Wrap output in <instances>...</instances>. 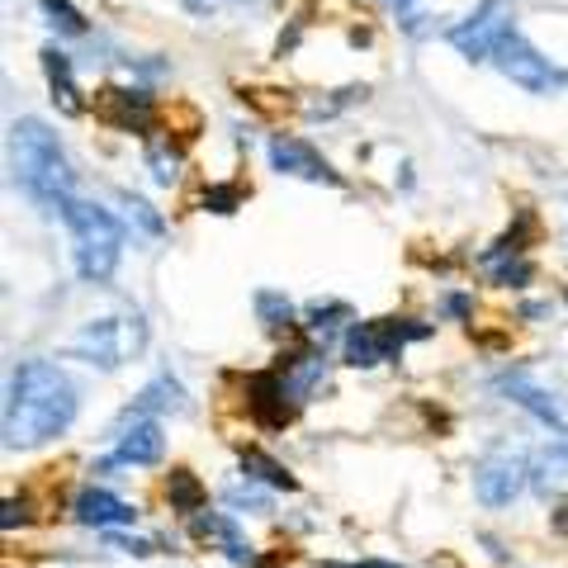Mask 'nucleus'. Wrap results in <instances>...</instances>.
Masks as SVG:
<instances>
[{"label":"nucleus","instance_id":"9d476101","mask_svg":"<svg viewBox=\"0 0 568 568\" xmlns=\"http://www.w3.org/2000/svg\"><path fill=\"white\" fill-rule=\"evenodd\" d=\"M294 388L284 375L275 369H265V375H252L246 379V407H252V417L265 426V432H280V426H290L294 417Z\"/></svg>","mask_w":568,"mask_h":568},{"label":"nucleus","instance_id":"a878e982","mask_svg":"<svg viewBox=\"0 0 568 568\" xmlns=\"http://www.w3.org/2000/svg\"><path fill=\"white\" fill-rule=\"evenodd\" d=\"M308 317H313V323H308L313 332H332V327H336L332 317H351V308H346V304H313Z\"/></svg>","mask_w":568,"mask_h":568},{"label":"nucleus","instance_id":"2eb2a0df","mask_svg":"<svg viewBox=\"0 0 568 568\" xmlns=\"http://www.w3.org/2000/svg\"><path fill=\"white\" fill-rule=\"evenodd\" d=\"M190 536H194V540H219L233 564H256L252 549H246V540H242L237 521L223 517V511H200V517H190Z\"/></svg>","mask_w":568,"mask_h":568},{"label":"nucleus","instance_id":"c756f323","mask_svg":"<svg viewBox=\"0 0 568 568\" xmlns=\"http://www.w3.org/2000/svg\"><path fill=\"white\" fill-rule=\"evenodd\" d=\"M446 308H450L455 317H469V298H459V294H455V298H450V304H446Z\"/></svg>","mask_w":568,"mask_h":568},{"label":"nucleus","instance_id":"dca6fc26","mask_svg":"<svg viewBox=\"0 0 568 568\" xmlns=\"http://www.w3.org/2000/svg\"><path fill=\"white\" fill-rule=\"evenodd\" d=\"M530 488L540 497H564L568 493V446H545L530 459Z\"/></svg>","mask_w":568,"mask_h":568},{"label":"nucleus","instance_id":"1a4fd4ad","mask_svg":"<svg viewBox=\"0 0 568 568\" xmlns=\"http://www.w3.org/2000/svg\"><path fill=\"white\" fill-rule=\"evenodd\" d=\"M497 388H503V394L517 403V407H526L530 417H536L540 426H549V432L555 436H568V403L555 394V388H545L540 379H530V375H503L497 379Z\"/></svg>","mask_w":568,"mask_h":568},{"label":"nucleus","instance_id":"aec40b11","mask_svg":"<svg viewBox=\"0 0 568 568\" xmlns=\"http://www.w3.org/2000/svg\"><path fill=\"white\" fill-rule=\"evenodd\" d=\"M484 265H488V275L497 284H507V290H521V284H530V261H521V252H511V246L497 242L493 252H484Z\"/></svg>","mask_w":568,"mask_h":568},{"label":"nucleus","instance_id":"f03ea898","mask_svg":"<svg viewBox=\"0 0 568 568\" xmlns=\"http://www.w3.org/2000/svg\"><path fill=\"white\" fill-rule=\"evenodd\" d=\"M10 162H14V181L39 209H67L71 200V162L58 148V138L48 133L43 119H20L10 129Z\"/></svg>","mask_w":568,"mask_h":568},{"label":"nucleus","instance_id":"393cba45","mask_svg":"<svg viewBox=\"0 0 568 568\" xmlns=\"http://www.w3.org/2000/svg\"><path fill=\"white\" fill-rule=\"evenodd\" d=\"M242 204V190L237 185H213V190H204V209H213V213H233Z\"/></svg>","mask_w":568,"mask_h":568},{"label":"nucleus","instance_id":"20e7f679","mask_svg":"<svg viewBox=\"0 0 568 568\" xmlns=\"http://www.w3.org/2000/svg\"><path fill=\"white\" fill-rule=\"evenodd\" d=\"M148 346V323H142V313H119V317H95V323H85L77 336H71V355L85 365H100V369H119L142 355Z\"/></svg>","mask_w":568,"mask_h":568},{"label":"nucleus","instance_id":"f3484780","mask_svg":"<svg viewBox=\"0 0 568 568\" xmlns=\"http://www.w3.org/2000/svg\"><path fill=\"white\" fill-rule=\"evenodd\" d=\"M43 71H48L52 100H58L67 114H81L85 104H81V91H77V81H71V62H67V52H58V48H43Z\"/></svg>","mask_w":568,"mask_h":568},{"label":"nucleus","instance_id":"4468645a","mask_svg":"<svg viewBox=\"0 0 568 568\" xmlns=\"http://www.w3.org/2000/svg\"><path fill=\"white\" fill-rule=\"evenodd\" d=\"M77 521L81 526H95V530H110V526H129L133 517H138V507L133 503H123V497H114V493H104V488H85L81 497H77Z\"/></svg>","mask_w":568,"mask_h":568},{"label":"nucleus","instance_id":"6e6552de","mask_svg":"<svg viewBox=\"0 0 568 568\" xmlns=\"http://www.w3.org/2000/svg\"><path fill=\"white\" fill-rule=\"evenodd\" d=\"M526 484H530V465L511 450H493L478 459V469H474V493L484 507H507Z\"/></svg>","mask_w":568,"mask_h":568},{"label":"nucleus","instance_id":"6ab92c4d","mask_svg":"<svg viewBox=\"0 0 568 568\" xmlns=\"http://www.w3.org/2000/svg\"><path fill=\"white\" fill-rule=\"evenodd\" d=\"M185 388L181 384H175L171 375H162V379H152L148 388H142V394H138V403H133V413H185Z\"/></svg>","mask_w":568,"mask_h":568},{"label":"nucleus","instance_id":"423d86ee","mask_svg":"<svg viewBox=\"0 0 568 568\" xmlns=\"http://www.w3.org/2000/svg\"><path fill=\"white\" fill-rule=\"evenodd\" d=\"M493 62H497V71H503L511 85H521V91H530V95H549V91H559V85H564V71L549 58H540V52L530 48L517 29H511L503 39V48L493 52Z\"/></svg>","mask_w":568,"mask_h":568},{"label":"nucleus","instance_id":"cd10ccee","mask_svg":"<svg viewBox=\"0 0 568 568\" xmlns=\"http://www.w3.org/2000/svg\"><path fill=\"white\" fill-rule=\"evenodd\" d=\"M24 521H29V503H24V497H20V503L10 497V503H6V517H0V526L14 530V526H24Z\"/></svg>","mask_w":568,"mask_h":568},{"label":"nucleus","instance_id":"bb28decb","mask_svg":"<svg viewBox=\"0 0 568 568\" xmlns=\"http://www.w3.org/2000/svg\"><path fill=\"white\" fill-rule=\"evenodd\" d=\"M129 209H133V219L142 223V233H162V219H156V213H152V204L148 200H133V194H129Z\"/></svg>","mask_w":568,"mask_h":568},{"label":"nucleus","instance_id":"5701e85b","mask_svg":"<svg viewBox=\"0 0 568 568\" xmlns=\"http://www.w3.org/2000/svg\"><path fill=\"white\" fill-rule=\"evenodd\" d=\"M256 313H261V323L265 327H290V317H294V308H290V298L284 294H256Z\"/></svg>","mask_w":568,"mask_h":568},{"label":"nucleus","instance_id":"0eeeda50","mask_svg":"<svg viewBox=\"0 0 568 568\" xmlns=\"http://www.w3.org/2000/svg\"><path fill=\"white\" fill-rule=\"evenodd\" d=\"M507 33H511V0H484L465 24L450 29V48L469 62H484L503 48Z\"/></svg>","mask_w":568,"mask_h":568},{"label":"nucleus","instance_id":"4be33fe9","mask_svg":"<svg viewBox=\"0 0 568 568\" xmlns=\"http://www.w3.org/2000/svg\"><path fill=\"white\" fill-rule=\"evenodd\" d=\"M148 166H152V175H156L162 185H175V181H181V152H171L162 138H152V142H148Z\"/></svg>","mask_w":568,"mask_h":568},{"label":"nucleus","instance_id":"c85d7f7f","mask_svg":"<svg viewBox=\"0 0 568 568\" xmlns=\"http://www.w3.org/2000/svg\"><path fill=\"white\" fill-rule=\"evenodd\" d=\"M227 503H237V507H256V511H271V503H265V497H256L252 488H233V493H227Z\"/></svg>","mask_w":568,"mask_h":568},{"label":"nucleus","instance_id":"f8f14e48","mask_svg":"<svg viewBox=\"0 0 568 568\" xmlns=\"http://www.w3.org/2000/svg\"><path fill=\"white\" fill-rule=\"evenodd\" d=\"M100 119L104 123H114V129H123V133H148L152 129V95L148 91H100Z\"/></svg>","mask_w":568,"mask_h":568},{"label":"nucleus","instance_id":"ddd939ff","mask_svg":"<svg viewBox=\"0 0 568 568\" xmlns=\"http://www.w3.org/2000/svg\"><path fill=\"white\" fill-rule=\"evenodd\" d=\"M162 450H166L162 426H156L148 413H129V422H123V432H119V459L123 465H156Z\"/></svg>","mask_w":568,"mask_h":568},{"label":"nucleus","instance_id":"412c9836","mask_svg":"<svg viewBox=\"0 0 568 568\" xmlns=\"http://www.w3.org/2000/svg\"><path fill=\"white\" fill-rule=\"evenodd\" d=\"M242 474L246 478H261V484H271V488H284V493H294V474L280 465V459L271 455H261V450H242Z\"/></svg>","mask_w":568,"mask_h":568},{"label":"nucleus","instance_id":"39448f33","mask_svg":"<svg viewBox=\"0 0 568 568\" xmlns=\"http://www.w3.org/2000/svg\"><path fill=\"white\" fill-rule=\"evenodd\" d=\"M432 327L422 323H407V317H375V323H355L346 332V365L355 369H369V365H384V361H398V351L407 342H417Z\"/></svg>","mask_w":568,"mask_h":568},{"label":"nucleus","instance_id":"2f4dec72","mask_svg":"<svg viewBox=\"0 0 568 568\" xmlns=\"http://www.w3.org/2000/svg\"><path fill=\"white\" fill-rule=\"evenodd\" d=\"M317 568H355V564H317Z\"/></svg>","mask_w":568,"mask_h":568},{"label":"nucleus","instance_id":"473e14b6","mask_svg":"<svg viewBox=\"0 0 568 568\" xmlns=\"http://www.w3.org/2000/svg\"><path fill=\"white\" fill-rule=\"evenodd\" d=\"M384 6H398V10H403V6H407V0H384Z\"/></svg>","mask_w":568,"mask_h":568},{"label":"nucleus","instance_id":"7ed1b4c3","mask_svg":"<svg viewBox=\"0 0 568 568\" xmlns=\"http://www.w3.org/2000/svg\"><path fill=\"white\" fill-rule=\"evenodd\" d=\"M62 219L71 227V252H77L81 280H91V284L114 280L119 256H123V227H119L114 213L91 204V200H67Z\"/></svg>","mask_w":568,"mask_h":568},{"label":"nucleus","instance_id":"7c9ffc66","mask_svg":"<svg viewBox=\"0 0 568 568\" xmlns=\"http://www.w3.org/2000/svg\"><path fill=\"white\" fill-rule=\"evenodd\" d=\"M355 568H403V564H388V559H361Z\"/></svg>","mask_w":568,"mask_h":568},{"label":"nucleus","instance_id":"f257e3e1","mask_svg":"<svg viewBox=\"0 0 568 568\" xmlns=\"http://www.w3.org/2000/svg\"><path fill=\"white\" fill-rule=\"evenodd\" d=\"M77 417V388L52 361H20L6 398V446L39 450L58 440Z\"/></svg>","mask_w":568,"mask_h":568},{"label":"nucleus","instance_id":"b1692460","mask_svg":"<svg viewBox=\"0 0 568 568\" xmlns=\"http://www.w3.org/2000/svg\"><path fill=\"white\" fill-rule=\"evenodd\" d=\"M39 6L52 14V24H62L67 33H85V14L71 6V0H39Z\"/></svg>","mask_w":568,"mask_h":568},{"label":"nucleus","instance_id":"9b49d317","mask_svg":"<svg viewBox=\"0 0 568 568\" xmlns=\"http://www.w3.org/2000/svg\"><path fill=\"white\" fill-rule=\"evenodd\" d=\"M271 166L280 175H298V181H327V185H336V171L308 148L304 138H294V133H275L271 138Z\"/></svg>","mask_w":568,"mask_h":568},{"label":"nucleus","instance_id":"a211bd4d","mask_svg":"<svg viewBox=\"0 0 568 568\" xmlns=\"http://www.w3.org/2000/svg\"><path fill=\"white\" fill-rule=\"evenodd\" d=\"M166 497H171V511H185V517H200V511L209 507V488L190 469L166 474Z\"/></svg>","mask_w":568,"mask_h":568}]
</instances>
